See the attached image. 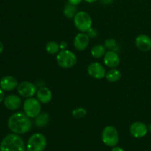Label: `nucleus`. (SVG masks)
Segmentation results:
<instances>
[{"label":"nucleus","mask_w":151,"mask_h":151,"mask_svg":"<svg viewBox=\"0 0 151 151\" xmlns=\"http://www.w3.org/2000/svg\"><path fill=\"white\" fill-rule=\"evenodd\" d=\"M7 125L10 131L14 134H24L30 131L32 121L25 114L19 112L10 116Z\"/></svg>","instance_id":"f257e3e1"},{"label":"nucleus","mask_w":151,"mask_h":151,"mask_svg":"<svg viewBox=\"0 0 151 151\" xmlns=\"http://www.w3.org/2000/svg\"><path fill=\"white\" fill-rule=\"evenodd\" d=\"M0 151H25L24 140L16 134H8L0 144Z\"/></svg>","instance_id":"f03ea898"},{"label":"nucleus","mask_w":151,"mask_h":151,"mask_svg":"<svg viewBox=\"0 0 151 151\" xmlns=\"http://www.w3.org/2000/svg\"><path fill=\"white\" fill-rule=\"evenodd\" d=\"M57 63L63 69H69L75 66L78 61L76 55L72 51L64 50L59 52L56 56Z\"/></svg>","instance_id":"7ed1b4c3"},{"label":"nucleus","mask_w":151,"mask_h":151,"mask_svg":"<svg viewBox=\"0 0 151 151\" xmlns=\"http://www.w3.org/2000/svg\"><path fill=\"white\" fill-rule=\"evenodd\" d=\"M74 24L78 30L85 32L91 28L92 19L87 12L79 11L74 17Z\"/></svg>","instance_id":"20e7f679"},{"label":"nucleus","mask_w":151,"mask_h":151,"mask_svg":"<svg viewBox=\"0 0 151 151\" xmlns=\"http://www.w3.org/2000/svg\"><path fill=\"white\" fill-rule=\"evenodd\" d=\"M47 147V139L43 134L36 133L29 137L27 144V151H44Z\"/></svg>","instance_id":"39448f33"},{"label":"nucleus","mask_w":151,"mask_h":151,"mask_svg":"<svg viewBox=\"0 0 151 151\" xmlns=\"http://www.w3.org/2000/svg\"><path fill=\"white\" fill-rule=\"evenodd\" d=\"M41 102L34 97H29L24 102L23 109L24 114L29 118H35L41 111Z\"/></svg>","instance_id":"423d86ee"},{"label":"nucleus","mask_w":151,"mask_h":151,"mask_svg":"<svg viewBox=\"0 0 151 151\" xmlns=\"http://www.w3.org/2000/svg\"><path fill=\"white\" fill-rule=\"evenodd\" d=\"M102 140L106 145L115 147L119 142V134L115 127L109 125L103 129L102 132Z\"/></svg>","instance_id":"0eeeda50"},{"label":"nucleus","mask_w":151,"mask_h":151,"mask_svg":"<svg viewBox=\"0 0 151 151\" xmlns=\"http://www.w3.org/2000/svg\"><path fill=\"white\" fill-rule=\"evenodd\" d=\"M37 87L32 83L29 81H23L17 86V91L22 97L25 98L32 97L37 92Z\"/></svg>","instance_id":"6e6552de"},{"label":"nucleus","mask_w":151,"mask_h":151,"mask_svg":"<svg viewBox=\"0 0 151 151\" xmlns=\"http://www.w3.org/2000/svg\"><path fill=\"white\" fill-rule=\"evenodd\" d=\"M87 71L90 76L97 80L103 79V78L106 77V75L105 67L98 62H93V63H90L88 65Z\"/></svg>","instance_id":"1a4fd4ad"},{"label":"nucleus","mask_w":151,"mask_h":151,"mask_svg":"<svg viewBox=\"0 0 151 151\" xmlns=\"http://www.w3.org/2000/svg\"><path fill=\"white\" fill-rule=\"evenodd\" d=\"M148 132L147 126L142 122H135L130 127V133L135 138H142Z\"/></svg>","instance_id":"9d476101"},{"label":"nucleus","mask_w":151,"mask_h":151,"mask_svg":"<svg viewBox=\"0 0 151 151\" xmlns=\"http://www.w3.org/2000/svg\"><path fill=\"white\" fill-rule=\"evenodd\" d=\"M103 61L105 65L109 68H116L120 63V58L117 52L112 50L106 52L103 56Z\"/></svg>","instance_id":"9b49d317"},{"label":"nucleus","mask_w":151,"mask_h":151,"mask_svg":"<svg viewBox=\"0 0 151 151\" xmlns=\"http://www.w3.org/2000/svg\"><path fill=\"white\" fill-rule=\"evenodd\" d=\"M89 41L90 38L88 37V35L81 32L75 37L74 46L78 51H83L88 47V44H89Z\"/></svg>","instance_id":"f8f14e48"},{"label":"nucleus","mask_w":151,"mask_h":151,"mask_svg":"<svg viewBox=\"0 0 151 151\" xmlns=\"http://www.w3.org/2000/svg\"><path fill=\"white\" fill-rule=\"evenodd\" d=\"M135 44L142 52H148L151 50V38L145 34H141L136 38Z\"/></svg>","instance_id":"ddd939ff"},{"label":"nucleus","mask_w":151,"mask_h":151,"mask_svg":"<svg viewBox=\"0 0 151 151\" xmlns=\"http://www.w3.org/2000/svg\"><path fill=\"white\" fill-rule=\"evenodd\" d=\"M18 81L16 78L11 75H6L0 81V86L4 91H13L18 86Z\"/></svg>","instance_id":"4468645a"},{"label":"nucleus","mask_w":151,"mask_h":151,"mask_svg":"<svg viewBox=\"0 0 151 151\" xmlns=\"http://www.w3.org/2000/svg\"><path fill=\"white\" fill-rule=\"evenodd\" d=\"M4 105L9 110H16L20 108L22 105V100L16 94H10L4 98Z\"/></svg>","instance_id":"2eb2a0df"},{"label":"nucleus","mask_w":151,"mask_h":151,"mask_svg":"<svg viewBox=\"0 0 151 151\" xmlns=\"http://www.w3.org/2000/svg\"><path fill=\"white\" fill-rule=\"evenodd\" d=\"M36 97L41 103L47 104L50 103L52 99V93L47 87H41L37 91Z\"/></svg>","instance_id":"dca6fc26"},{"label":"nucleus","mask_w":151,"mask_h":151,"mask_svg":"<svg viewBox=\"0 0 151 151\" xmlns=\"http://www.w3.org/2000/svg\"><path fill=\"white\" fill-rule=\"evenodd\" d=\"M121 77H122V73L116 68H112L111 69L106 72V78L107 81L111 83L117 82L120 80Z\"/></svg>","instance_id":"f3484780"},{"label":"nucleus","mask_w":151,"mask_h":151,"mask_svg":"<svg viewBox=\"0 0 151 151\" xmlns=\"http://www.w3.org/2000/svg\"><path fill=\"white\" fill-rule=\"evenodd\" d=\"M50 122V116L47 113H40L35 118V125L38 128L46 126Z\"/></svg>","instance_id":"a211bd4d"},{"label":"nucleus","mask_w":151,"mask_h":151,"mask_svg":"<svg viewBox=\"0 0 151 151\" xmlns=\"http://www.w3.org/2000/svg\"><path fill=\"white\" fill-rule=\"evenodd\" d=\"M106 47L101 44H96L91 48V54L95 58H100L106 54Z\"/></svg>","instance_id":"6ab92c4d"},{"label":"nucleus","mask_w":151,"mask_h":151,"mask_svg":"<svg viewBox=\"0 0 151 151\" xmlns=\"http://www.w3.org/2000/svg\"><path fill=\"white\" fill-rule=\"evenodd\" d=\"M77 13V8L75 5L68 3L65 5L64 8H63V14L65 15L66 17L68 19H74Z\"/></svg>","instance_id":"aec40b11"},{"label":"nucleus","mask_w":151,"mask_h":151,"mask_svg":"<svg viewBox=\"0 0 151 151\" xmlns=\"http://www.w3.org/2000/svg\"><path fill=\"white\" fill-rule=\"evenodd\" d=\"M46 51L50 55L58 54L60 50V44L55 41H50L46 45Z\"/></svg>","instance_id":"412c9836"},{"label":"nucleus","mask_w":151,"mask_h":151,"mask_svg":"<svg viewBox=\"0 0 151 151\" xmlns=\"http://www.w3.org/2000/svg\"><path fill=\"white\" fill-rule=\"evenodd\" d=\"M104 46L106 48L112 50V51L116 52V50H118L117 43H116V40L114 39V38H109V39L106 40Z\"/></svg>","instance_id":"4be33fe9"},{"label":"nucleus","mask_w":151,"mask_h":151,"mask_svg":"<svg viewBox=\"0 0 151 151\" xmlns=\"http://www.w3.org/2000/svg\"><path fill=\"white\" fill-rule=\"evenodd\" d=\"M86 114L87 111L84 108H77V109H74L72 111V115H73V116H75V118H78V119H81V118L85 117L86 116Z\"/></svg>","instance_id":"5701e85b"},{"label":"nucleus","mask_w":151,"mask_h":151,"mask_svg":"<svg viewBox=\"0 0 151 151\" xmlns=\"http://www.w3.org/2000/svg\"><path fill=\"white\" fill-rule=\"evenodd\" d=\"M87 35H88V37L89 38H96V37L97 36V32L96 31L95 29H94V28L91 27V29H88V31H87Z\"/></svg>","instance_id":"b1692460"},{"label":"nucleus","mask_w":151,"mask_h":151,"mask_svg":"<svg viewBox=\"0 0 151 151\" xmlns=\"http://www.w3.org/2000/svg\"><path fill=\"white\" fill-rule=\"evenodd\" d=\"M67 47H68V44L66 41H62V42L60 44V49L61 50H66Z\"/></svg>","instance_id":"393cba45"},{"label":"nucleus","mask_w":151,"mask_h":151,"mask_svg":"<svg viewBox=\"0 0 151 151\" xmlns=\"http://www.w3.org/2000/svg\"><path fill=\"white\" fill-rule=\"evenodd\" d=\"M68 1H69V3H70V4L76 6L78 5V4H81L82 0H68Z\"/></svg>","instance_id":"a878e982"},{"label":"nucleus","mask_w":151,"mask_h":151,"mask_svg":"<svg viewBox=\"0 0 151 151\" xmlns=\"http://www.w3.org/2000/svg\"><path fill=\"white\" fill-rule=\"evenodd\" d=\"M4 98H5V97H4V91H3V89L0 88V103L4 101Z\"/></svg>","instance_id":"bb28decb"},{"label":"nucleus","mask_w":151,"mask_h":151,"mask_svg":"<svg viewBox=\"0 0 151 151\" xmlns=\"http://www.w3.org/2000/svg\"><path fill=\"white\" fill-rule=\"evenodd\" d=\"M100 1L104 4H110L113 2V0H100Z\"/></svg>","instance_id":"cd10ccee"},{"label":"nucleus","mask_w":151,"mask_h":151,"mask_svg":"<svg viewBox=\"0 0 151 151\" xmlns=\"http://www.w3.org/2000/svg\"><path fill=\"white\" fill-rule=\"evenodd\" d=\"M111 151H125L122 147H114L113 149H112Z\"/></svg>","instance_id":"c85d7f7f"},{"label":"nucleus","mask_w":151,"mask_h":151,"mask_svg":"<svg viewBox=\"0 0 151 151\" xmlns=\"http://www.w3.org/2000/svg\"><path fill=\"white\" fill-rule=\"evenodd\" d=\"M3 50H4V45H3L2 42L0 41V54H1V53H2Z\"/></svg>","instance_id":"c756f323"},{"label":"nucleus","mask_w":151,"mask_h":151,"mask_svg":"<svg viewBox=\"0 0 151 151\" xmlns=\"http://www.w3.org/2000/svg\"><path fill=\"white\" fill-rule=\"evenodd\" d=\"M84 1H86L88 3H94L95 2V1H97V0H84Z\"/></svg>","instance_id":"7c9ffc66"},{"label":"nucleus","mask_w":151,"mask_h":151,"mask_svg":"<svg viewBox=\"0 0 151 151\" xmlns=\"http://www.w3.org/2000/svg\"><path fill=\"white\" fill-rule=\"evenodd\" d=\"M147 128H148V131H150L151 132V124L150 125H149V126L147 127Z\"/></svg>","instance_id":"2f4dec72"}]
</instances>
